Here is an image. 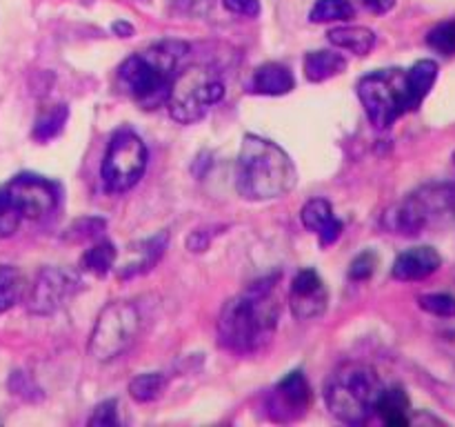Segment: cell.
I'll return each mask as SVG.
<instances>
[{
	"label": "cell",
	"mask_w": 455,
	"mask_h": 427,
	"mask_svg": "<svg viewBox=\"0 0 455 427\" xmlns=\"http://www.w3.org/2000/svg\"><path fill=\"white\" fill-rule=\"evenodd\" d=\"M278 276L249 285L222 305L218 316V342L238 356L267 350L280 320V298L275 292Z\"/></svg>",
	"instance_id": "obj_1"
},
{
	"label": "cell",
	"mask_w": 455,
	"mask_h": 427,
	"mask_svg": "<svg viewBox=\"0 0 455 427\" xmlns=\"http://www.w3.org/2000/svg\"><path fill=\"white\" fill-rule=\"evenodd\" d=\"M438 80L435 60H418L409 69L391 67L367 74L358 83V98L376 129H389L425 102Z\"/></svg>",
	"instance_id": "obj_2"
},
{
	"label": "cell",
	"mask_w": 455,
	"mask_h": 427,
	"mask_svg": "<svg viewBox=\"0 0 455 427\" xmlns=\"http://www.w3.org/2000/svg\"><path fill=\"white\" fill-rule=\"evenodd\" d=\"M298 169L274 141L247 133L235 165V187L247 200H275L296 187Z\"/></svg>",
	"instance_id": "obj_3"
},
{
	"label": "cell",
	"mask_w": 455,
	"mask_h": 427,
	"mask_svg": "<svg viewBox=\"0 0 455 427\" xmlns=\"http://www.w3.org/2000/svg\"><path fill=\"white\" fill-rule=\"evenodd\" d=\"M185 52L187 44L167 40L140 53H133L120 65V85L145 109L164 105L178 74V62Z\"/></svg>",
	"instance_id": "obj_4"
},
{
	"label": "cell",
	"mask_w": 455,
	"mask_h": 427,
	"mask_svg": "<svg viewBox=\"0 0 455 427\" xmlns=\"http://www.w3.org/2000/svg\"><path fill=\"white\" fill-rule=\"evenodd\" d=\"M382 390L385 387L371 367L345 363L331 372L324 383V400L338 421L347 425H363L376 414V403Z\"/></svg>",
	"instance_id": "obj_5"
},
{
	"label": "cell",
	"mask_w": 455,
	"mask_h": 427,
	"mask_svg": "<svg viewBox=\"0 0 455 427\" xmlns=\"http://www.w3.org/2000/svg\"><path fill=\"white\" fill-rule=\"evenodd\" d=\"M225 96V83L220 76L204 65H191L178 71L169 92L167 107L173 120L180 125H194L207 116L216 102Z\"/></svg>",
	"instance_id": "obj_6"
},
{
	"label": "cell",
	"mask_w": 455,
	"mask_h": 427,
	"mask_svg": "<svg viewBox=\"0 0 455 427\" xmlns=\"http://www.w3.org/2000/svg\"><path fill=\"white\" fill-rule=\"evenodd\" d=\"M449 216H455V185H425L385 214V227L400 236H418Z\"/></svg>",
	"instance_id": "obj_7"
},
{
	"label": "cell",
	"mask_w": 455,
	"mask_h": 427,
	"mask_svg": "<svg viewBox=\"0 0 455 427\" xmlns=\"http://www.w3.org/2000/svg\"><path fill=\"white\" fill-rule=\"evenodd\" d=\"M140 332V311L132 301H114L98 314L89 338V354L100 363L123 356Z\"/></svg>",
	"instance_id": "obj_8"
},
{
	"label": "cell",
	"mask_w": 455,
	"mask_h": 427,
	"mask_svg": "<svg viewBox=\"0 0 455 427\" xmlns=\"http://www.w3.org/2000/svg\"><path fill=\"white\" fill-rule=\"evenodd\" d=\"M147 160H149V151L138 133H133L132 129L116 132L107 145L100 165V176L107 191L123 194L138 185L147 172Z\"/></svg>",
	"instance_id": "obj_9"
},
{
	"label": "cell",
	"mask_w": 455,
	"mask_h": 427,
	"mask_svg": "<svg viewBox=\"0 0 455 427\" xmlns=\"http://www.w3.org/2000/svg\"><path fill=\"white\" fill-rule=\"evenodd\" d=\"M4 189L20 216L29 218V221H43L49 214L56 212L58 198H60L56 182L47 181L38 173H18L4 185Z\"/></svg>",
	"instance_id": "obj_10"
},
{
	"label": "cell",
	"mask_w": 455,
	"mask_h": 427,
	"mask_svg": "<svg viewBox=\"0 0 455 427\" xmlns=\"http://www.w3.org/2000/svg\"><path fill=\"white\" fill-rule=\"evenodd\" d=\"M78 289V278L60 267H44L38 271L27 296V310L36 316H49L60 310Z\"/></svg>",
	"instance_id": "obj_11"
},
{
	"label": "cell",
	"mask_w": 455,
	"mask_h": 427,
	"mask_svg": "<svg viewBox=\"0 0 455 427\" xmlns=\"http://www.w3.org/2000/svg\"><path fill=\"white\" fill-rule=\"evenodd\" d=\"M329 294L324 287L323 278L314 270H300L293 276L291 292H289V305L291 314L298 320H314L320 318L327 310Z\"/></svg>",
	"instance_id": "obj_12"
},
{
	"label": "cell",
	"mask_w": 455,
	"mask_h": 427,
	"mask_svg": "<svg viewBox=\"0 0 455 427\" xmlns=\"http://www.w3.org/2000/svg\"><path fill=\"white\" fill-rule=\"evenodd\" d=\"M309 400L311 390L305 374L291 372L274 387V391H271L269 409L271 414H274L275 421L287 423L293 421V418H300L302 414H305V409L309 407Z\"/></svg>",
	"instance_id": "obj_13"
},
{
	"label": "cell",
	"mask_w": 455,
	"mask_h": 427,
	"mask_svg": "<svg viewBox=\"0 0 455 427\" xmlns=\"http://www.w3.org/2000/svg\"><path fill=\"white\" fill-rule=\"evenodd\" d=\"M443 265V258L429 245H420V247H411L407 252L400 254L394 262V274L395 280H403V283H413V280H425L431 274L440 270Z\"/></svg>",
	"instance_id": "obj_14"
},
{
	"label": "cell",
	"mask_w": 455,
	"mask_h": 427,
	"mask_svg": "<svg viewBox=\"0 0 455 427\" xmlns=\"http://www.w3.org/2000/svg\"><path fill=\"white\" fill-rule=\"evenodd\" d=\"M167 231H160L158 236H151V238L140 240L138 245L129 247L127 258L118 270L120 278H133V276L147 274L151 267H156V262L163 258L164 249H167Z\"/></svg>",
	"instance_id": "obj_15"
},
{
	"label": "cell",
	"mask_w": 455,
	"mask_h": 427,
	"mask_svg": "<svg viewBox=\"0 0 455 427\" xmlns=\"http://www.w3.org/2000/svg\"><path fill=\"white\" fill-rule=\"evenodd\" d=\"M300 221L307 230L318 234L320 245L324 247L336 243L342 234V222L333 216V207L327 198H311L309 203H305Z\"/></svg>",
	"instance_id": "obj_16"
},
{
	"label": "cell",
	"mask_w": 455,
	"mask_h": 427,
	"mask_svg": "<svg viewBox=\"0 0 455 427\" xmlns=\"http://www.w3.org/2000/svg\"><path fill=\"white\" fill-rule=\"evenodd\" d=\"M296 85L293 74L289 67L280 65V62H267V65L258 67L256 74L251 78V92L260 93V96H284Z\"/></svg>",
	"instance_id": "obj_17"
},
{
	"label": "cell",
	"mask_w": 455,
	"mask_h": 427,
	"mask_svg": "<svg viewBox=\"0 0 455 427\" xmlns=\"http://www.w3.org/2000/svg\"><path fill=\"white\" fill-rule=\"evenodd\" d=\"M327 36L333 47L347 49L355 56H367L376 44V34L369 27H333Z\"/></svg>",
	"instance_id": "obj_18"
},
{
	"label": "cell",
	"mask_w": 455,
	"mask_h": 427,
	"mask_svg": "<svg viewBox=\"0 0 455 427\" xmlns=\"http://www.w3.org/2000/svg\"><path fill=\"white\" fill-rule=\"evenodd\" d=\"M305 76L311 80V83H323V80L333 78V76L342 74L347 69V60L342 53L336 52H311L305 56Z\"/></svg>",
	"instance_id": "obj_19"
},
{
	"label": "cell",
	"mask_w": 455,
	"mask_h": 427,
	"mask_svg": "<svg viewBox=\"0 0 455 427\" xmlns=\"http://www.w3.org/2000/svg\"><path fill=\"white\" fill-rule=\"evenodd\" d=\"M376 414H380L382 421L391 427L409 425V396L404 394L403 387L382 390L376 403Z\"/></svg>",
	"instance_id": "obj_20"
},
{
	"label": "cell",
	"mask_w": 455,
	"mask_h": 427,
	"mask_svg": "<svg viewBox=\"0 0 455 427\" xmlns=\"http://www.w3.org/2000/svg\"><path fill=\"white\" fill-rule=\"evenodd\" d=\"M116 258H118V252H116L114 245L109 240H100V243L84 249V254L80 256V270L93 276H107L114 267Z\"/></svg>",
	"instance_id": "obj_21"
},
{
	"label": "cell",
	"mask_w": 455,
	"mask_h": 427,
	"mask_svg": "<svg viewBox=\"0 0 455 427\" xmlns=\"http://www.w3.org/2000/svg\"><path fill=\"white\" fill-rule=\"evenodd\" d=\"M67 120H69V107L67 105H53L49 107V109L40 111V116L36 118L34 125V138L38 142H47L52 141V138L60 136Z\"/></svg>",
	"instance_id": "obj_22"
},
{
	"label": "cell",
	"mask_w": 455,
	"mask_h": 427,
	"mask_svg": "<svg viewBox=\"0 0 455 427\" xmlns=\"http://www.w3.org/2000/svg\"><path fill=\"white\" fill-rule=\"evenodd\" d=\"M25 292V278L13 265H0V314L12 310Z\"/></svg>",
	"instance_id": "obj_23"
},
{
	"label": "cell",
	"mask_w": 455,
	"mask_h": 427,
	"mask_svg": "<svg viewBox=\"0 0 455 427\" xmlns=\"http://www.w3.org/2000/svg\"><path fill=\"white\" fill-rule=\"evenodd\" d=\"M164 387H167V378H164L163 374L147 372L132 378V383H129V394H132V399L138 400V403H151V400L163 396Z\"/></svg>",
	"instance_id": "obj_24"
},
{
	"label": "cell",
	"mask_w": 455,
	"mask_h": 427,
	"mask_svg": "<svg viewBox=\"0 0 455 427\" xmlns=\"http://www.w3.org/2000/svg\"><path fill=\"white\" fill-rule=\"evenodd\" d=\"M355 13L354 4L349 0H318L311 7L309 20L311 22H336V20H351Z\"/></svg>",
	"instance_id": "obj_25"
},
{
	"label": "cell",
	"mask_w": 455,
	"mask_h": 427,
	"mask_svg": "<svg viewBox=\"0 0 455 427\" xmlns=\"http://www.w3.org/2000/svg\"><path fill=\"white\" fill-rule=\"evenodd\" d=\"M427 44L443 56L455 53V20H447L435 25L427 36Z\"/></svg>",
	"instance_id": "obj_26"
},
{
	"label": "cell",
	"mask_w": 455,
	"mask_h": 427,
	"mask_svg": "<svg viewBox=\"0 0 455 427\" xmlns=\"http://www.w3.org/2000/svg\"><path fill=\"white\" fill-rule=\"evenodd\" d=\"M20 222H22L20 212H18L16 205L12 203L7 189L0 187V238H9V236L16 234Z\"/></svg>",
	"instance_id": "obj_27"
},
{
	"label": "cell",
	"mask_w": 455,
	"mask_h": 427,
	"mask_svg": "<svg viewBox=\"0 0 455 427\" xmlns=\"http://www.w3.org/2000/svg\"><path fill=\"white\" fill-rule=\"evenodd\" d=\"M418 302H420L422 310L434 316H443V318L455 316V296L451 294H425Z\"/></svg>",
	"instance_id": "obj_28"
},
{
	"label": "cell",
	"mask_w": 455,
	"mask_h": 427,
	"mask_svg": "<svg viewBox=\"0 0 455 427\" xmlns=\"http://www.w3.org/2000/svg\"><path fill=\"white\" fill-rule=\"evenodd\" d=\"M107 222L102 221V218H93V216H87V218H80V221H76L74 225L67 230L65 238L69 240H89L93 238V236L100 234L102 230H105Z\"/></svg>",
	"instance_id": "obj_29"
},
{
	"label": "cell",
	"mask_w": 455,
	"mask_h": 427,
	"mask_svg": "<svg viewBox=\"0 0 455 427\" xmlns=\"http://www.w3.org/2000/svg\"><path fill=\"white\" fill-rule=\"evenodd\" d=\"M92 427H114L118 425V403L116 400H105L93 409V416L89 418Z\"/></svg>",
	"instance_id": "obj_30"
},
{
	"label": "cell",
	"mask_w": 455,
	"mask_h": 427,
	"mask_svg": "<svg viewBox=\"0 0 455 427\" xmlns=\"http://www.w3.org/2000/svg\"><path fill=\"white\" fill-rule=\"evenodd\" d=\"M378 267V256L373 252H363L360 256H355V261L351 262L349 276L354 280H367L371 278L373 271Z\"/></svg>",
	"instance_id": "obj_31"
},
{
	"label": "cell",
	"mask_w": 455,
	"mask_h": 427,
	"mask_svg": "<svg viewBox=\"0 0 455 427\" xmlns=\"http://www.w3.org/2000/svg\"><path fill=\"white\" fill-rule=\"evenodd\" d=\"M222 4L231 13H238V16L256 18L260 13V3L258 0H222Z\"/></svg>",
	"instance_id": "obj_32"
},
{
	"label": "cell",
	"mask_w": 455,
	"mask_h": 427,
	"mask_svg": "<svg viewBox=\"0 0 455 427\" xmlns=\"http://www.w3.org/2000/svg\"><path fill=\"white\" fill-rule=\"evenodd\" d=\"M363 3L367 4L373 13H387L394 9L395 0H363Z\"/></svg>",
	"instance_id": "obj_33"
},
{
	"label": "cell",
	"mask_w": 455,
	"mask_h": 427,
	"mask_svg": "<svg viewBox=\"0 0 455 427\" xmlns=\"http://www.w3.org/2000/svg\"><path fill=\"white\" fill-rule=\"evenodd\" d=\"M114 31H116V34H124L123 38H129L133 29L129 25H124V22H114Z\"/></svg>",
	"instance_id": "obj_34"
}]
</instances>
